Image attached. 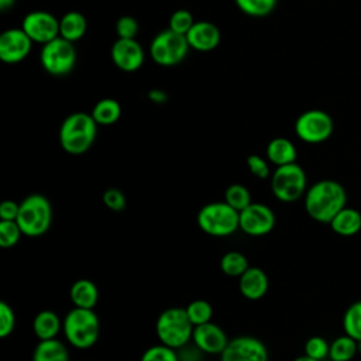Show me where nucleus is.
Returning <instances> with one entry per match:
<instances>
[{"mask_svg":"<svg viewBox=\"0 0 361 361\" xmlns=\"http://www.w3.org/2000/svg\"><path fill=\"white\" fill-rule=\"evenodd\" d=\"M306 173L296 162L276 166L271 175V190L274 196L283 203L299 200L306 193Z\"/></svg>","mask_w":361,"mask_h":361,"instance_id":"obj_7","label":"nucleus"},{"mask_svg":"<svg viewBox=\"0 0 361 361\" xmlns=\"http://www.w3.org/2000/svg\"><path fill=\"white\" fill-rule=\"evenodd\" d=\"M97 123L90 113L75 111L62 121L59 127V144L71 155L85 154L94 142Z\"/></svg>","mask_w":361,"mask_h":361,"instance_id":"obj_2","label":"nucleus"},{"mask_svg":"<svg viewBox=\"0 0 361 361\" xmlns=\"http://www.w3.org/2000/svg\"><path fill=\"white\" fill-rule=\"evenodd\" d=\"M190 47L186 35L166 28L158 32L149 44V56L159 66H173L182 62Z\"/></svg>","mask_w":361,"mask_h":361,"instance_id":"obj_9","label":"nucleus"},{"mask_svg":"<svg viewBox=\"0 0 361 361\" xmlns=\"http://www.w3.org/2000/svg\"><path fill=\"white\" fill-rule=\"evenodd\" d=\"M78 54L73 42L56 37L42 45L39 52V62L42 69L52 76H65L76 65Z\"/></svg>","mask_w":361,"mask_h":361,"instance_id":"obj_8","label":"nucleus"},{"mask_svg":"<svg viewBox=\"0 0 361 361\" xmlns=\"http://www.w3.org/2000/svg\"><path fill=\"white\" fill-rule=\"evenodd\" d=\"M61 329L62 320L54 310H41L35 314L32 320V330L39 340L56 338Z\"/></svg>","mask_w":361,"mask_h":361,"instance_id":"obj_23","label":"nucleus"},{"mask_svg":"<svg viewBox=\"0 0 361 361\" xmlns=\"http://www.w3.org/2000/svg\"><path fill=\"white\" fill-rule=\"evenodd\" d=\"M140 361H179V358L175 353V348H171L161 343V344L148 347L142 353Z\"/></svg>","mask_w":361,"mask_h":361,"instance_id":"obj_34","label":"nucleus"},{"mask_svg":"<svg viewBox=\"0 0 361 361\" xmlns=\"http://www.w3.org/2000/svg\"><path fill=\"white\" fill-rule=\"evenodd\" d=\"M27 237L44 235L52 223V206L44 195L31 193L20 202V210L16 220Z\"/></svg>","mask_w":361,"mask_h":361,"instance_id":"obj_4","label":"nucleus"},{"mask_svg":"<svg viewBox=\"0 0 361 361\" xmlns=\"http://www.w3.org/2000/svg\"><path fill=\"white\" fill-rule=\"evenodd\" d=\"M20 210V203L14 200H4L0 204V219L1 220H17Z\"/></svg>","mask_w":361,"mask_h":361,"instance_id":"obj_40","label":"nucleus"},{"mask_svg":"<svg viewBox=\"0 0 361 361\" xmlns=\"http://www.w3.org/2000/svg\"><path fill=\"white\" fill-rule=\"evenodd\" d=\"M69 296L76 307L93 309L99 300V289L90 279L80 278L72 283Z\"/></svg>","mask_w":361,"mask_h":361,"instance_id":"obj_20","label":"nucleus"},{"mask_svg":"<svg viewBox=\"0 0 361 361\" xmlns=\"http://www.w3.org/2000/svg\"><path fill=\"white\" fill-rule=\"evenodd\" d=\"M248 268L250 264L247 257L238 251H228L220 259L221 272L231 278H240Z\"/></svg>","mask_w":361,"mask_h":361,"instance_id":"obj_27","label":"nucleus"},{"mask_svg":"<svg viewBox=\"0 0 361 361\" xmlns=\"http://www.w3.org/2000/svg\"><path fill=\"white\" fill-rule=\"evenodd\" d=\"M87 31V21L79 11H68L59 18V37L76 42L85 37Z\"/></svg>","mask_w":361,"mask_h":361,"instance_id":"obj_22","label":"nucleus"},{"mask_svg":"<svg viewBox=\"0 0 361 361\" xmlns=\"http://www.w3.org/2000/svg\"><path fill=\"white\" fill-rule=\"evenodd\" d=\"M186 313L189 320L193 326H199L207 322H212L213 317V307L212 305L204 299H196L192 300L186 307Z\"/></svg>","mask_w":361,"mask_h":361,"instance_id":"obj_31","label":"nucleus"},{"mask_svg":"<svg viewBox=\"0 0 361 361\" xmlns=\"http://www.w3.org/2000/svg\"><path fill=\"white\" fill-rule=\"evenodd\" d=\"M16 0H0V11L6 13L8 8H11L14 6Z\"/></svg>","mask_w":361,"mask_h":361,"instance_id":"obj_42","label":"nucleus"},{"mask_svg":"<svg viewBox=\"0 0 361 361\" xmlns=\"http://www.w3.org/2000/svg\"><path fill=\"white\" fill-rule=\"evenodd\" d=\"M193 324L183 307H168L162 310L155 323L158 340L171 347L180 348L189 343L193 333Z\"/></svg>","mask_w":361,"mask_h":361,"instance_id":"obj_6","label":"nucleus"},{"mask_svg":"<svg viewBox=\"0 0 361 361\" xmlns=\"http://www.w3.org/2000/svg\"><path fill=\"white\" fill-rule=\"evenodd\" d=\"M199 228L212 237H227L240 228V214L226 202H212L200 207L196 216Z\"/></svg>","mask_w":361,"mask_h":361,"instance_id":"obj_5","label":"nucleus"},{"mask_svg":"<svg viewBox=\"0 0 361 361\" xmlns=\"http://www.w3.org/2000/svg\"><path fill=\"white\" fill-rule=\"evenodd\" d=\"M147 97H148L152 103L164 104V103H166V100H168L169 96H168V93H166L165 90H162V89H151V90L148 92Z\"/></svg>","mask_w":361,"mask_h":361,"instance_id":"obj_41","label":"nucleus"},{"mask_svg":"<svg viewBox=\"0 0 361 361\" xmlns=\"http://www.w3.org/2000/svg\"><path fill=\"white\" fill-rule=\"evenodd\" d=\"M97 126H111L121 117V104L111 97L100 99L90 111Z\"/></svg>","mask_w":361,"mask_h":361,"instance_id":"obj_25","label":"nucleus"},{"mask_svg":"<svg viewBox=\"0 0 361 361\" xmlns=\"http://www.w3.org/2000/svg\"><path fill=\"white\" fill-rule=\"evenodd\" d=\"M269 288L267 274L258 267H250L238 278V289L241 295L248 300H258L265 296Z\"/></svg>","mask_w":361,"mask_h":361,"instance_id":"obj_18","label":"nucleus"},{"mask_svg":"<svg viewBox=\"0 0 361 361\" xmlns=\"http://www.w3.org/2000/svg\"><path fill=\"white\" fill-rule=\"evenodd\" d=\"M344 333L361 341V300L354 302L343 316Z\"/></svg>","mask_w":361,"mask_h":361,"instance_id":"obj_28","label":"nucleus"},{"mask_svg":"<svg viewBox=\"0 0 361 361\" xmlns=\"http://www.w3.org/2000/svg\"><path fill=\"white\" fill-rule=\"evenodd\" d=\"M267 345L251 336H240L228 341L220 361H268Z\"/></svg>","mask_w":361,"mask_h":361,"instance_id":"obj_13","label":"nucleus"},{"mask_svg":"<svg viewBox=\"0 0 361 361\" xmlns=\"http://www.w3.org/2000/svg\"><path fill=\"white\" fill-rule=\"evenodd\" d=\"M224 202L237 212L245 209L251 202V192L241 183H233L224 190Z\"/></svg>","mask_w":361,"mask_h":361,"instance_id":"obj_29","label":"nucleus"},{"mask_svg":"<svg viewBox=\"0 0 361 361\" xmlns=\"http://www.w3.org/2000/svg\"><path fill=\"white\" fill-rule=\"evenodd\" d=\"M293 361H319V360H314V358H312V357H309V355H300V357H298V358H295Z\"/></svg>","mask_w":361,"mask_h":361,"instance_id":"obj_43","label":"nucleus"},{"mask_svg":"<svg viewBox=\"0 0 361 361\" xmlns=\"http://www.w3.org/2000/svg\"><path fill=\"white\" fill-rule=\"evenodd\" d=\"M358 354H361V341H358Z\"/></svg>","mask_w":361,"mask_h":361,"instance_id":"obj_44","label":"nucleus"},{"mask_svg":"<svg viewBox=\"0 0 361 361\" xmlns=\"http://www.w3.org/2000/svg\"><path fill=\"white\" fill-rule=\"evenodd\" d=\"M32 39L20 27L8 28L0 35V59L4 63H18L24 61L31 52Z\"/></svg>","mask_w":361,"mask_h":361,"instance_id":"obj_14","label":"nucleus"},{"mask_svg":"<svg viewBox=\"0 0 361 361\" xmlns=\"http://www.w3.org/2000/svg\"><path fill=\"white\" fill-rule=\"evenodd\" d=\"M104 206L113 212H123L126 209L127 200L126 195L117 189V188H109L104 190L103 197H102Z\"/></svg>","mask_w":361,"mask_h":361,"instance_id":"obj_38","label":"nucleus"},{"mask_svg":"<svg viewBox=\"0 0 361 361\" xmlns=\"http://www.w3.org/2000/svg\"><path fill=\"white\" fill-rule=\"evenodd\" d=\"M62 331L72 347L86 350L96 344L100 334V322L93 309L75 306L63 317Z\"/></svg>","mask_w":361,"mask_h":361,"instance_id":"obj_3","label":"nucleus"},{"mask_svg":"<svg viewBox=\"0 0 361 361\" xmlns=\"http://www.w3.org/2000/svg\"><path fill=\"white\" fill-rule=\"evenodd\" d=\"M265 154L268 161L275 166L296 162V157H298L295 144L285 137L272 138L265 148Z\"/></svg>","mask_w":361,"mask_h":361,"instance_id":"obj_19","label":"nucleus"},{"mask_svg":"<svg viewBox=\"0 0 361 361\" xmlns=\"http://www.w3.org/2000/svg\"><path fill=\"white\" fill-rule=\"evenodd\" d=\"M21 28L32 39V42L47 44L59 37V18L44 10L30 11L24 16Z\"/></svg>","mask_w":361,"mask_h":361,"instance_id":"obj_12","label":"nucleus"},{"mask_svg":"<svg viewBox=\"0 0 361 361\" xmlns=\"http://www.w3.org/2000/svg\"><path fill=\"white\" fill-rule=\"evenodd\" d=\"M329 351L330 344L320 336H313L305 343V354L314 360L323 361L326 357H329Z\"/></svg>","mask_w":361,"mask_h":361,"instance_id":"obj_35","label":"nucleus"},{"mask_svg":"<svg viewBox=\"0 0 361 361\" xmlns=\"http://www.w3.org/2000/svg\"><path fill=\"white\" fill-rule=\"evenodd\" d=\"M23 231L16 220H1L0 221V247L11 248L21 237Z\"/></svg>","mask_w":361,"mask_h":361,"instance_id":"obj_32","label":"nucleus"},{"mask_svg":"<svg viewBox=\"0 0 361 361\" xmlns=\"http://www.w3.org/2000/svg\"><path fill=\"white\" fill-rule=\"evenodd\" d=\"M347 193L341 183L323 179L313 183L305 193L306 213L319 223L329 224L345 207Z\"/></svg>","mask_w":361,"mask_h":361,"instance_id":"obj_1","label":"nucleus"},{"mask_svg":"<svg viewBox=\"0 0 361 361\" xmlns=\"http://www.w3.org/2000/svg\"><path fill=\"white\" fill-rule=\"evenodd\" d=\"M16 327V314L13 307L6 303L0 302V337L6 338L8 337Z\"/></svg>","mask_w":361,"mask_h":361,"instance_id":"obj_36","label":"nucleus"},{"mask_svg":"<svg viewBox=\"0 0 361 361\" xmlns=\"http://www.w3.org/2000/svg\"><path fill=\"white\" fill-rule=\"evenodd\" d=\"M331 230L343 237L355 235L361 230V213L353 207L341 209L329 223Z\"/></svg>","mask_w":361,"mask_h":361,"instance_id":"obj_21","label":"nucleus"},{"mask_svg":"<svg viewBox=\"0 0 361 361\" xmlns=\"http://www.w3.org/2000/svg\"><path fill=\"white\" fill-rule=\"evenodd\" d=\"M32 361H69V351L56 338L39 340L32 351Z\"/></svg>","mask_w":361,"mask_h":361,"instance_id":"obj_24","label":"nucleus"},{"mask_svg":"<svg viewBox=\"0 0 361 361\" xmlns=\"http://www.w3.org/2000/svg\"><path fill=\"white\" fill-rule=\"evenodd\" d=\"M192 340L195 345L206 354H221L230 341L226 331L213 322L195 326Z\"/></svg>","mask_w":361,"mask_h":361,"instance_id":"obj_16","label":"nucleus"},{"mask_svg":"<svg viewBox=\"0 0 361 361\" xmlns=\"http://www.w3.org/2000/svg\"><path fill=\"white\" fill-rule=\"evenodd\" d=\"M193 24H195V18H193L192 13L185 8H179L171 14L168 28L172 30L173 32L186 35Z\"/></svg>","mask_w":361,"mask_h":361,"instance_id":"obj_33","label":"nucleus"},{"mask_svg":"<svg viewBox=\"0 0 361 361\" xmlns=\"http://www.w3.org/2000/svg\"><path fill=\"white\" fill-rule=\"evenodd\" d=\"M240 11L250 17H265L269 16L278 0H234Z\"/></svg>","mask_w":361,"mask_h":361,"instance_id":"obj_30","label":"nucleus"},{"mask_svg":"<svg viewBox=\"0 0 361 361\" xmlns=\"http://www.w3.org/2000/svg\"><path fill=\"white\" fill-rule=\"evenodd\" d=\"M116 34L117 38H135L138 34V21L133 16H121L116 21Z\"/></svg>","mask_w":361,"mask_h":361,"instance_id":"obj_37","label":"nucleus"},{"mask_svg":"<svg viewBox=\"0 0 361 361\" xmlns=\"http://www.w3.org/2000/svg\"><path fill=\"white\" fill-rule=\"evenodd\" d=\"M247 166H248L250 172H251L254 176H257V178H259V179H267V178H269V173H271L269 165H268V162H267L262 157H259V155H257V154L248 155V157H247Z\"/></svg>","mask_w":361,"mask_h":361,"instance_id":"obj_39","label":"nucleus"},{"mask_svg":"<svg viewBox=\"0 0 361 361\" xmlns=\"http://www.w3.org/2000/svg\"><path fill=\"white\" fill-rule=\"evenodd\" d=\"M333 130L334 123L331 116L319 109L303 111L295 121V133L298 138L307 144H320L329 140Z\"/></svg>","mask_w":361,"mask_h":361,"instance_id":"obj_10","label":"nucleus"},{"mask_svg":"<svg viewBox=\"0 0 361 361\" xmlns=\"http://www.w3.org/2000/svg\"><path fill=\"white\" fill-rule=\"evenodd\" d=\"M186 39L192 49L210 52L219 47L221 34L219 27L210 21H195L186 34Z\"/></svg>","mask_w":361,"mask_h":361,"instance_id":"obj_17","label":"nucleus"},{"mask_svg":"<svg viewBox=\"0 0 361 361\" xmlns=\"http://www.w3.org/2000/svg\"><path fill=\"white\" fill-rule=\"evenodd\" d=\"M358 354V341L348 334L340 336L330 343V361H351Z\"/></svg>","mask_w":361,"mask_h":361,"instance_id":"obj_26","label":"nucleus"},{"mask_svg":"<svg viewBox=\"0 0 361 361\" xmlns=\"http://www.w3.org/2000/svg\"><path fill=\"white\" fill-rule=\"evenodd\" d=\"M240 230L252 237H261L269 234L275 227V214L264 203H250L245 209L238 212Z\"/></svg>","mask_w":361,"mask_h":361,"instance_id":"obj_11","label":"nucleus"},{"mask_svg":"<svg viewBox=\"0 0 361 361\" xmlns=\"http://www.w3.org/2000/svg\"><path fill=\"white\" fill-rule=\"evenodd\" d=\"M110 56L116 68L126 73L137 72L145 59L144 49L135 38H117L111 45Z\"/></svg>","mask_w":361,"mask_h":361,"instance_id":"obj_15","label":"nucleus"}]
</instances>
